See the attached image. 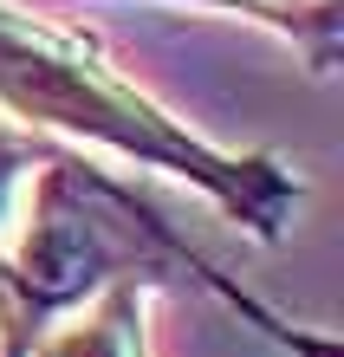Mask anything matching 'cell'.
Instances as JSON below:
<instances>
[{
    "instance_id": "2",
    "label": "cell",
    "mask_w": 344,
    "mask_h": 357,
    "mask_svg": "<svg viewBox=\"0 0 344 357\" xmlns=\"http://www.w3.org/2000/svg\"><path fill=\"white\" fill-rule=\"evenodd\" d=\"M0 117L33 137H52L78 156H111L124 169L188 182L221 215L279 247L306 208V176L279 150H227L149 98L91 33L20 0H0Z\"/></svg>"
},
{
    "instance_id": "3",
    "label": "cell",
    "mask_w": 344,
    "mask_h": 357,
    "mask_svg": "<svg viewBox=\"0 0 344 357\" xmlns=\"http://www.w3.org/2000/svg\"><path fill=\"white\" fill-rule=\"evenodd\" d=\"M149 305H156V286L117 280L66 325H52L33 357H149Z\"/></svg>"
},
{
    "instance_id": "1",
    "label": "cell",
    "mask_w": 344,
    "mask_h": 357,
    "mask_svg": "<svg viewBox=\"0 0 344 357\" xmlns=\"http://www.w3.org/2000/svg\"><path fill=\"white\" fill-rule=\"evenodd\" d=\"M169 273L202 280L234 319L260 325L279 351L338 357L331 338H306L299 325L286 331L247 286L221 280L137 182L0 117V357H33L46 331L91 305L104 286H163Z\"/></svg>"
},
{
    "instance_id": "4",
    "label": "cell",
    "mask_w": 344,
    "mask_h": 357,
    "mask_svg": "<svg viewBox=\"0 0 344 357\" xmlns=\"http://www.w3.org/2000/svg\"><path fill=\"white\" fill-rule=\"evenodd\" d=\"M163 7L253 20V26H267V33L286 39V46L306 59L312 78H331L338 52H344V0H163Z\"/></svg>"
}]
</instances>
